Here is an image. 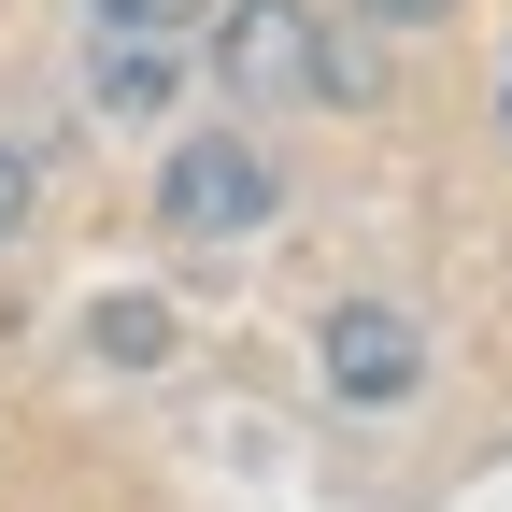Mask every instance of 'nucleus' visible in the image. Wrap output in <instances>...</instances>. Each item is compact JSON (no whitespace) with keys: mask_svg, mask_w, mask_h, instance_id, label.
<instances>
[{"mask_svg":"<svg viewBox=\"0 0 512 512\" xmlns=\"http://www.w3.org/2000/svg\"><path fill=\"white\" fill-rule=\"evenodd\" d=\"M271 214H285V171H271L256 128H185V143L157 157V228L171 242H242Z\"/></svg>","mask_w":512,"mask_h":512,"instance_id":"obj_2","label":"nucleus"},{"mask_svg":"<svg viewBox=\"0 0 512 512\" xmlns=\"http://www.w3.org/2000/svg\"><path fill=\"white\" fill-rule=\"evenodd\" d=\"M313 370H328V399H342V413H413V384H427V328H413L399 299H328Z\"/></svg>","mask_w":512,"mask_h":512,"instance_id":"obj_3","label":"nucleus"},{"mask_svg":"<svg viewBox=\"0 0 512 512\" xmlns=\"http://www.w3.org/2000/svg\"><path fill=\"white\" fill-rule=\"evenodd\" d=\"M214 86L228 100H370V72L328 43V15L313 0H214Z\"/></svg>","mask_w":512,"mask_h":512,"instance_id":"obj_1","label":"nucleus"},{"mask_svg":"<svg viewBox=\"0 0 512 512\" xmlns=\"http://www.w3.org/2000/svg\"><path fill=\"white\" fill-rule=\"evenodd\" d=\"M370 15H384V29H427V15H456V0H370Z\"/></svg>","mask_w":512,"mask_h":512,"instance_id":"obj_8","label":"nucleus"},{"mask_svg":"<svg viewBox=\"0 0 512 512\" xmlns=\"http://www.w3.org/2000/svg\"><path fill=\"white\" fill-rule=\"evenodd\" d=\"M86 15H100V29H171V43H185V29H214V0H86Z\"/></svg>","mask_w":512,"mask_h":512,"instance_id":"obj_6","label":"nucleus"},{"mask_svg":"<svg viewBox=\"0 0 512 512\" xmlns=\"http://www.w3.org/2000/svg\"><path fill=\"white\" fill-rule=\"evenodd\" d=\"M100 356H114V370H157V356H171V313H157V299H100Z\"/></svg>","mask_w":512,"mask_h":512,"instance_id":"obj_5","label":"nucleus"},{"mask_svg":"<svg viewBox=\"0 0 512 512\" xmlns=\"http://www.w3.org/2000/svg\"><path fill=\"white\" fill-rule=\"evenodd\" d=\"M29 200H43V171H29V143H0V242L29 228Z\"/></svg>","mask_w":512,"mask_h":512,"instance_id":"obj_7","label":"nucleus"},{"mask_svg":"<svg viewBox=\"0 0 512 512\" xmlns=\"http://www.w3.org/2000/svg\"><path fill=\"white\" fill-rule=\"evenodd\" d=\"M185 86V43L171 29H100V114H157Z\"/></svg>","mask_w":512,"mask_h":512,"instance_id":"obj_4","label":"nucleus"}]
</instances>
